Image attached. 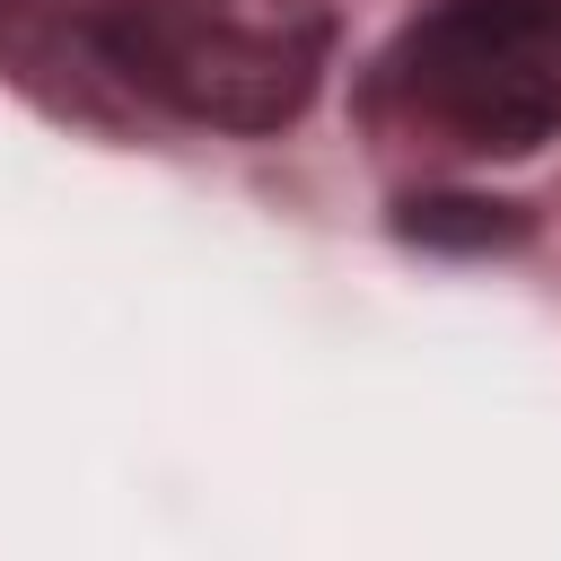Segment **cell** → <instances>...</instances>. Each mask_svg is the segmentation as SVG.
I'll list each match as a JSON object with an SVG mask.
<instances>
[{
	"label": "cell",
	"mask_w": 561,
	"mask_h": 561,
	"mask_svg": "<svg viewBox=\"0 0 561 561\" xmlns=\"http://www.w3.org/2000/svg\"><path fill=\"white\" fill-rule=\"evenodd\" d=\"M377 105L473 158L561 140V0H438L386 44Z\"/></svg>",
	"instance_id": "obj_1"
},
{
	"label": "cell",
	"mask_w": 561,
	"mask_h": 561,
	"mask_svg": "<svg viewBox=\"0 0 561 561\" xmlns=\"http://www.w3.org/2000/svg\"><path fill=\"white\" fill-rule=\"evenodd\" d=\"M105 70L210 131H280L324 79V26L298 9H219V0H114L96 18Z\"/></svg>",
	"instance_id": "obj_2"
},
{
	"label": "cell",
	"mask_w": 561,
	"mask_h": 561,
	"mask_svg": "<svg viewBox=\"0 0 561 561\" xmlns=\"http://www.w3.org/2000/svg\"><path fill=\"white\" fill-rule=\"evenodd\" d=\"M394 228H403L412 245L491 254V245H517V237H526V210H517V202H482V193H430V202H403Z\"/></svg>",
	"instance_id": "obj_3"
}]
</instances>
